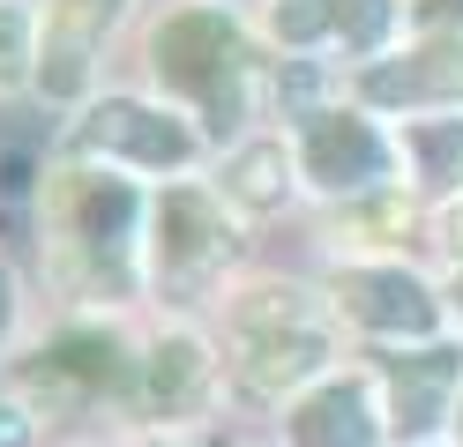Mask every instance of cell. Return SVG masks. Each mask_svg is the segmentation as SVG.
Here are the masks:
<instances>
[{
    "instance_id": "1",
    "label": "cell",
    "mask_w": 463,
    "mask_h": 447,
    "mask_svg": "<svg viewBox=\"0 0 463 447\" xmlns=\"http://www.w3.org/2000/svg\"><path fill=\"white\" fill-rule=\"evenodd\" d=\"M217 60H224V68H240V38H232L217 15H180V23L157 38V68H165L172 82L202 89L217 119H232V75H217Z\"/></svg>"
},
{
    "instance_id": "2",
    "label": "cell",
    "mask_w": 463,
    "mask_h": 447,
    "mask_svg": "<svg viewBox=\"0 0 463 447\" xmlns=\"http://www.w3.org/2000/svg\"><path fill=\"white\" fill-rule=\"evenodd\" d=\"M307 172L322 179V187H366V179L382 172V142H373L359 119H314Z\"/></svg>"
},
{
    "instance_id": "3",
    "label": "cell",
    "mask_w": 463,
    "mask_h": 447,
    "mask_svg": "<svg viewBox=\"0 0 463 447\" xmlns=\"http://www.w3.org/2000/svg\"><path fill=\"white\" fill-rule=\"evenodd\" d=\"M344 298H352V313L366 328H426L433 321V298L411 276H396V268H366V276H352Z\"/></svg>"
},
{
    "instance_id": "4",
    "label": "cell",
    "mask_w": 463,
    "mask_h": 447,
    "mask_svg": "<svg viewBox=\"0 0 463 447\" xmlns=\"http://www.w3.org/2000/svg\"><path fill=\"white\" fill-rule=\"evenodd\" d=\"M82 142L90 149H135V157H150V164H172L180 157V127H165V119H150L142 105H105L90 127H82Z\"/></svg>"
},
{
    "instance_id": "5",
    "label": "cell",
    "mask_w": 463,
    "mask_h": 447,
    "mask_svg": "<svg viewBox=\"0 0 463 447\" xmlns=\"http://www.w3.org/2000/svg\"><path fill=\"white\" fill-rule=\"evenodd\" d=\"M299 447H373V425H366V396L359 387H322L299 417H292Z\"/></svg>"
},
{
    "instance_id": "6",
    "label": "cell",
    "mask_w": 463,
    "mask_h": 447,
    "mask_svg": "<svg viewBox=\"0 0 463 447\" xmlns=\"http://www.w3.org/2000/svg\"><path fill=\"white\" fill-rule=\"evenodd\" d=\"M396 380V410H403V425H433V396L456 380V350H419V358H396L389 366Z\"/></svg>"
},
{
    "instance_id": "7",
    "label": "cell",
    "mask_w": 463,
    "mask_h": 447,
    "mask_svg": "<svg viewBox=\"0 0 463 447\" xmlns=\"http://www.w3.org/2000/svg\"><path fill=\"white\" fill-rule=\"evenodd\" d=\"M426 89H463V45H426L419 52V68H403V75H373V98H426Z\"/></svg>"
},
{
    "instance_id": "8",
    "label": "cell",
    "mask_w": 463,
    "mask_h": 447,
    "mask_svg": "<svg viewBox=\"0 0 463 447\" xmlns=\"http://www.w3.org/2000/svg\"><path fill=\"white\" fill-rule=\"evenodd\" d=\"M45 373H75V380H112V373H120V358H112V343H98V336H68L61 350L45 358Z\"/></svg>"
},
{
    "instance_id": "9",
    "label": "cell",
    "mask_w": 463,
    "mask_h": 447,
    "mask_svg": "<svg viewBox=\"0 0 463 447\" xmlns=\"http://www.w3.org/2000/svg\"><path fill=\"white\" fill-rule=\"evenodd\" d=\"M419 157H426V179H463V127H426L419 135Z\"/></svg>"
},
{
    "instance_id": "10",
    "label": "cell",
    "mask_w": 463,
    "mask_h": 447,
    "mask_svg": "<svg viewBox=\"0 0 463 447\" xmlns=\"http://www.w3.org/2000/svg\"><path fill=\"white\" fill-rule=\"evenodd\" d=\"M329 23L352 30V45H373L382 23H389V0H329Z\"/></svg>"
},
{
    "instance_id": "11",
    "label": "cell",
    "mask_w": 463,
    "mask_h": 447,
    "mask_svg": "<svg viewBox=\"0 0 463 447\" xmlns=\"http://www.w3.org/2000/svg\"><path fill=\"white\" fill-rule=\"evenodd\" d=\"M262 358H269V366H254V380H262V387H269L277 373H284V380H292V373H307V366H314V358H322V343H314V336H292V343H269Z\"/></svg>"
},
{
    "instance_id": "12",
    "label": "cell",
    "mask_w": 463,
    "mask_h": 447,
    "mask_svg": "<svg viewBox=\"0 0 463 447\" xmlns=\"http://www.w3.org/2000/svg\"><path fill=\"white\" fill-rule=\"evenodd\" d=\"M277 149H247V157H240V194L247 201H277Z\"/></svg>"
},
{
    "instance_id": "13",
    "label": "cell",
    "mask_w": 463,
    "mask_h": 447,
    "mask_svg": "<svg viewBox=\"0 0 463 447\" xmlns=\"http://www.w3.org/2000/svg\"><path fill=\"white\" fill-rule=\"evenodd\" d=\"M202 366H194V343H172V350H157V396H180V387L194 380Z\"/></svg>"
},
{
    "instance_id": "14",
    "label": "cell",
    "mask_w": 463,
    "mask_h": 447,
    "mask_svg": "<svg viewBox=\"0 0 463 447\" xmlns=\"http://www.w3.org/2000/svg\"><path fill=\"white\" fill-rule=\"evenodd\" d=\"M82 224H90V231H120L128 224V194H90V201H82Z\"/></svg>"
},
{
    "instance_id": "15",
    "label": "cell",
    "mask_w": 463,
    "mask_h": 447,
    "mask_svg": "<svg viewBox=\"0 0 463 447\" xmlns=\"http://www.w3.org/2000/svg\"><path fill=\"white\" fill-rule=\"evenodd\" d=\"M15 45H23V23L0 15V68H15Z\"/></svg>"
},
{
    "instance_id": "16",
    "label": "cell",
    "mask_w": 463,
    "mask_h": 447,
    "mask_svg": "<svg viewBox=\"0 0 463 447\" xmlns=\"http://www.w3.org/2000/svg\"><path fill=\"white\" fill-rule=\"evenodd\" d=\"M0 447H23V417L15 410H0Z\"/></svg>"
},
{
    "instance_id": "17",
    "label": "cell",
    "mask_w": 463,
    "mask_h": 447,
    "mask_svg": "<svg viewBox=\"0 0 463 447\" xmlns=\"http://www.w3.org/2000/svg\"><path fill=\"white\" fill-rule=\"evenodd\" d=\"M433 15H463V0H433Z\"/></svg>"
},
{
    "instance_id": "18",
    "label": "cell",
    "mask_w": 463,
    "mask_h": 447,
    "mask_svg": "<svg viewBox=\"0 0 463 447\" xmlns=\"http://www.w3.org/2000/svg\"><path fill=\"white\" fill-rule=\"evenodd\" d=\"M0 321H8V276H0Z\"/></svg>"
}]
</instances>
